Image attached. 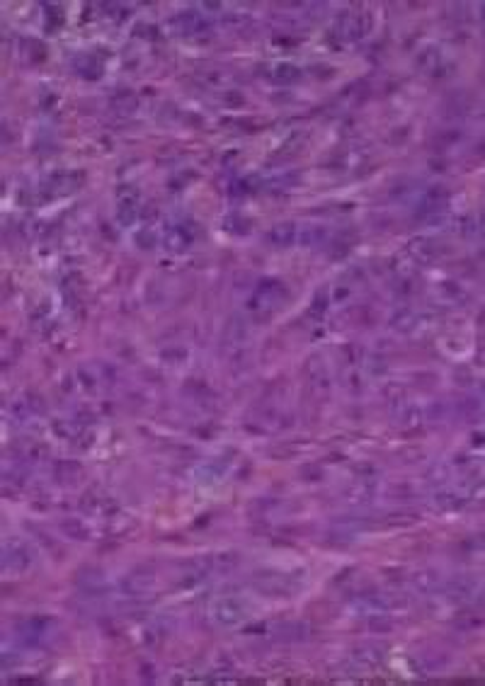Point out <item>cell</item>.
I'll return each instance as SVG.
<instances>
[{"instance_id": "30bf717a", "label": "cell", "mask_w": 485, "mask_h": 686, "mask_svg": "<svg viewBox=\"0 0 485 686\" xmlns=\"http://www.w3.org/2000/svg\"><path fill=\"white\" fill-rule=\"evenodd\" d=\"M192 245V230L187 226H170L165 230V248L172 252H182Z\"/></svg>"}, {"instance_id": "4fadbf2b", "label": "cell", "mask_w": 485, "mask_h": 686, "mask_svg": "<svg viewBox=\"0 0 485 686\" xmlns=\"http://www.w3.org/2000/svg\"><path fill=\"white\" fill-rule=\"evenodd\" d=\"M483 22H485V5H483Z\"/></svg>"}, {"instance_id": "277c9868", "label": "cell", "mask_w": 485, "mask_h": 686, "mask_svg": "<svg viewBox=\"0 0 485 686\" xmlns=\"http://www.w3.org/2000/svg\"><path fill=\"white\" fill-rule=\"evenodd\" d=\"M172 25L177 27L182 35L187 37H197V35H204V32H209L211 22L206 18L204 13H199V10H184V13H179L175 20H172Z\"/></svg>"}, {"instance_id": "5b68a950", "label": "cell", "mask_w": 485, "mask_h": 686, "mask_svg": "<svg viewBox=\"0 0 485 686\" xmlns=\"http://www.w3.org/2000/svg\"><path fill=\"white\" fill-rule=\"evenodd\" d=\"M51 630H53V623L49 618H32V621L23 623V635L20 638L30 645H39L46 638H51Z\"/></svg>"}, {"instance_id": "9c48e42d", "label": "cell", "mask_w": 485, "mask_h": 686, "mask_svg": "<svg viewBox=\"0 0 485 686\" xmlns=\"http://www.w3.org/2000/svg\"><path fill=\"white\" fill-rule=\"evenodd\" d=\"M408 255L415 257L417 262H432L439 255V245L432 238H415L408 245Z\"/></svg>"}, {"instance_id": "6da1fadb", "label": "cell", "mask_w": 485, "mask_h": 686, "mask_svg": "<svg viewBox=\"0 0 485 686\" xmlns=\"http://www.w3.org/2000/svg\"><path fill=\"white\" fill-rule=\"evenodd\" d=\"M286 299V289L279 282H263L248 299V313L250 316H272Z\"/></svg>"}, {"instance_id": "8fae6325", "label": "cell", "mask_w": 485, "mask_h": 686, "mask_svg": "<svg viewBox=\"0 0 485 686\" xmlns=\"http://www.w3.org/2000/svg\"><path fill=\"white\" fill-rule=\"evenodd\" d=\"M446 204V192L444 187H432L427 192V194L422 197V201H420L417 211L420 213H437L441 211V206Z\"/></svg>"}, {"instance_id": "52a82bcc", "label": "cell", "mask_w": 485, "mask_h": 686, "mask_svg": "<svg viewBox=\"0 0 485 686\" xmlns=\"http://www.w3.org/2000/svg\"><path fill=\"white\" fill-rule=\"evenodd\" d=\"M298 240V228L294 223H279L267 233V243L275 245V248H291V243Z\"/></svg>"}, {"instance_id": "7c38bea8", "label": "cell", "mask_w": 485, "mask_h": 686, "mask_svg": "<svg viewBox=\"0 0 485 686\" xmlns=\"http://www.w3.org/2000/svg\"><path fill=\"white\" fill-rule=\"evenodd\" d=\"M325 238H328V230H325L323 226L298 228V243L306 245V248H315V245L325 243Z\"/></svg>"}, {"instance_id": "8992f818", "label": "cell", "mask_w": 485, "mask_h": 686, "mask_svg": "<svg viewBox=\"0 0 485 686\" xmlns=\"http://www.w3.org/2000/svg\"><path fill=\"white\" fill-rule=\"evenodd\" d=\"M362 32H364L362 18H359V15H354V13H345L335 25V35L340 37L342 42L359 39V37H362Z\"/></svg>"}, {"instance_id": "5bb4252c", "label": "cell", "mask_w": 485, "mask_h": 686, "mask_svg": "<svg viewBox=\"0 0 485 686\" xmlns=\"http://www.w3.org/2000/svg\"><path fill=\"white\" fill-rule=\"evenodd\" d=\"M483 599H485V592H483Z\"/></svg>"}, {"instance_id": "ba28073f", "label": "cell", "mask_w": 485, "mask_h": 686, "mask_svg": "<svg viewBox=\"0 0 485 686\" xmlns=\"http://www.w3.org/2000/svg\"><path fill=\"white\" fill-rule=\"evenodd\" d=\"M117 211H119V218H122L124 223L132 221L136 216V206H139V192L134 187H122L117 192Z\"/></svg>"}, {"instance_id": "3957f363", "label": "cell", "mask_w": 485, "mask_h": 686, "mask_svg": "<svg viewBox=\"0 0 485 686\" xmlns=\"http://www.w3.org/2000/svg\"><path fill=\"white\" fill-rule=\"evenodd\" d=\"M32 565V553L23 541H5L3 546V570L8 575H20Z\"/></svg>"}, {"instance_id": "7a4b0ae2", "label": "cell", "mask_w": 485, "mask_h": 686, "mask_svg": "<svg viewBox=\"0 0 485 686\" xmlns=\"http://www.w3.org/2000/svg\"><path fill=\"white\" fill-rule=\"evenodd\" d=\"M209 618L219 625H238L248 618V604L241 597H219L209 604Z\"/></svg>"}]
</instances>
